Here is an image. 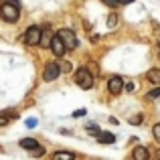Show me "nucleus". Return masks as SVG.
<instances>
[{
	"instance_id": "nucleus-1",
	"label": "nucleus",
	"mask_w": 160,
	"mask_h": 160,
	"mask_svg": "<svg viewBox=\"0 0 160 160\" xmlns=\"http://www.w3.org/2000/svg\"><path fill=\"white\" fill-rule=\"evenodd\" d=\"M0 16L6 22H16L18 16H20V4H12V2L0 4Z\"/></svg>"
},
{
	"instance_id": "nucleus-2",
	"label": "nucleus",
	"mask_w": 160,
	"mask_h": 160,
	"mask_svg": "<svg viewBox=\"0 0 160 160\" xmlns=\"http://www.w3.org/2000/svg\"><path fill=\"white\" fill-rule=\"evenodd\" d=\"M75 83H77L79 87H83V89H91V87H93V75H91L85 67H81V69L75 71Z\"/></svg>"
},
{
	"instance_id": "nucleus-3",
	"label": "nucleus",
	"mask_w": 160,
	"mask_h": 160,
	"mask_svg": "<svg viewBox=\"0 0 160 160\" xmlns=\"http://www.w3.org/2000/svg\"><path fill=\"white\" fill-rule=\"evenodd\" d=\"M41 37H43V31L39 27H28L22 35V41L28 45V47H35V45L41 43Z\"/></svg>"
},
{
	"instance_id": "nucleus-4",
	"label": "nucleus",
	"mask_w": 160,
	"mask_h": 160,
	"mask_svg": "<svg viewBox=\"0 0 160 160\" xmlns=\"http://www.w3.org/2000/svg\"><path fill=\"white\" fill-rule=\"evenodd\" d=\"M57 37L63 41L65 49H77L79 47V41H77V37H75V32L69 31V28H61V31L57 32Z\"/></svg>"
},
{
	"instance_id": "nucleus-5",
	"label": "nucleus",
	"mask_w": 160,
	"mask_h": 160,
	"mask_svg": "<svg viewBox=\"0 0 160 160\" xmlns=\"http://www.w3.org/2000/svg\"><path fill=\"white\" fill-rule=\"evenodd\" d=\"M59 75H61V67H59V63L49 61L47 65H45V69H43V79H45V81H55Z\"/></svg>"
},
{
	"instance_id": "nucleus-6",
	"label": "nucleus",
	"mask_w": 160,
	"mask_h": 160,
	"mask_svg": "<svg viewBox=\"0 0 160 160\" xmlns=\"http://www.w3.org/2000/svg\"><path fill=\"white\" fill-rule=\"evenodd\" d=\"M108 89H109L112 95H120L122 89H124V77H122V75H113L108 81Z\"/></svg>"
},
{
	"instance_id": "nucleus-7",
	"label": "nucleus",
	"mask_w": 160,
	"mask_h": 160,
	"mask_svg": "<svg viewBox=\"0 0 160 160\" xmlns=\"http://www.w3.org/2000/svg\"><path fill=\"white\" fill-rule=\"evenodd\" d=\"M51 49H53V55H55V57H63V55H65V51H67V49H65V45H63V41L59 39L57 35L53 37V43H51Z\"/></svg>"
},
{
	"instance_id": "nucleus-8",
	"label": "nucleus",
	"mask_w": 160,
	"mask_h": 160,
	"mask_svg": "<svg viewBox=\"0 0 160 160\" xmlns=\"http://www.w3.org/2000/svg\"><path fill=\"white\" fill-rule=\"evenodd\" d=\"M18 144H20V148H24V150H31V152H32V150H37V148H39V142H37L35 138H22V140H20Z\"/></svg>"
},
{
	"instance_id": "nucleus-9",
	"label": "nucleus",
	"mask_w": 160,
	"mask_h": 160,
	"mask_svg": "<svg viewBox=\"0 0 160 160\" xmlns=\"http://www.w3.org/2000/svg\"><path fill=\"white\" fill-rule=\"evenodd\" d=\"M134 160H150V152L144 146H136L134 148Z\"/></svg>"
},
{
	"instance_id": "nucleus-10",
	"label": "nucleus",
	"mask_w": 160,
	"mask_h": 160,
	"mask_svg": "<svg viewBox=\"0 0 160 160\" xmlns=\"http://www.w3.org/2000/svg\"><path fill=\"white\" fill-rule=\"evenodd\" d=\"M98 142H99V144H113V142H116V136L109 134V132H102L98 136Z\"/></svg>"
},
{
	"instance_id": "nucleus-11",
	"label": "nucleus",
	"mask_w": 160,
	"mask_h": 160,
	"mask_svg": "<svg viewBox=\"0 0 160 160\" xmlns=\"http://www.w3.org/2000/svg\"><path fill=\"white\" fill-rule=\"evenodd\" d=\"M146 77H148L150 83H156V85L160 87V69H150Z\"/></svg>"
},
{
	"instance_id": "nucleus-12",
	"label": "nucleus",
	"mask_w": 160,
	"mask_h": 160,
	"mask_svg": "<svg viewBox=\"0 0 160 160\" xmlns=\"http://www.w3.org/2000/svg\"><path fill=\"white\" fill-rule=\"evenodd\" d=\"M53 43V37H51V31H43V37H41V47H51Z\"/></svg>"
},
{
	"instance_id": "nucleus-13",
	"label": "nucleus",
	"mask_w": 160,
	"mask_h": 160,
	"mask_svg": "<svg viewBox=\"0 0 160 160\" xmlns=\"http://www.w3.org/2000/svg\"><path fill=\"white\" fill-rule=\"evenodd\" d=\"M75 156L71 152H55L53 154V160H73Z\"/></svg>"
},
{
	"instance_id": "nucleus-14",
	"label": "nucleus",
	"mask_w": 160,
	"mask_h": 160,
	"mask_svg": "<svg viewBox=\"0 0 160 160\" xmlns=\"http://www.w3.org/2000/svg\"><path fill=\"white\" fill-rule=\"evenodd\" d=\"M118 27V14H109L108 16V28H116Z\"/></svg>"
},
{
	"instance_id": "nucleus-15",
	"label": "nucleus",
	"mask_w": 160,
	"mask_h": 160,
	"mask_svg": "<svg viewBox=\"0 0 160 160\" xmlns=\"http://www.w3.org/2000/svg\"><path fill=\"white\" fill-rule=\"evenodd\" d=\"M87 134H91V136H95V138H98L99 134H102V130H99L98 126H93V124H91V126H87Z\"/></svg>"
},
{
	"instance_id": "nucleus-16",
	"label": "nucleus",
	"mask_w": 160,
	"mask_h": 160,
	"mask_svg": "<svg viewBox=\"0 0 160 160\" xmlns=\"http://www.w3.org/2000/svg\"><path fill=\"white\" fill-rule=\"evenodd\" d=\"M24 124H27V128H28V130H35V128H37V124H39V120H37V118H28Z\"/></svg>"
},
{
	"instance_id": "nucleus-17",
	"label": "nucleus",
	"mask_w": 160,
	"mask_h": 160,
	"mask_svg": "<svg viewBox=\"0 0 160 160\" xmlns=\"http://www.w3.org/2000/svg\"><path fill=\"white\" fill-rule=\"evenodd\" d=\"M152 134H154V140L160 142V124H156V126L152 128Z\"/></svg>"
},
{
	"instance_id": "nucleus-18",
	"label": "nucleus",
	"mask_w": 160,
	"mask_h": 160,
	"mask_svg": "<svg viewBox=\"0 0 160 160\" xmlns=\"http://www.w3.org/2000/svg\"><path fill=\"white\" fill-rule=\"evenodd\" d=\"M148 98H150V99L160 98V87H156V89H152V91H148Z\"/></svg>"
},
{
	"instance_id": "nucleus-19",
	"label": "nucleus",
	"mask_w": 160,
	"mask_h": 160,
	"mask_svg": "<svg viewBox=\"0 0 160 160\" xmlns=\"http://www.w3.org/2000/svg\"><path fill=\"white\" fill-rule=\"evenodd\" d=\"M43 154H45V148H43V146H39L37 150H32V156H35V158H41Z\"/></svg>"
},
{
	"instance_id": "nucleus-20",
	"label": "nucleus",
	"mask_w": 160,
	"mask_h": 160,
	"mask_svg": "<svg viewBox=\"0 0 160 160\" xmlns=\"http://www.w3.org/2000/svg\"><path fill=\"white\" fill-rule=\"evenodd\" d=\"M142 122V113H138V116H134V118H130V124H134V126H138Z\"/></svg>"
},
{
	"instance_id": "nucleus-21",
	"label": "nucleus",
	"mask_w": 160,
	"mask_h": 160,
	"mask_svg": "<svg viewBox=\"0 0 160 160\" xmlns=\"http://www.w3.org/2000/svg\"><path fill=\"white\" fill-rule=\"evenodd\" d=\"M85 113H87L85 108H83V109H75V112H73V118H81V116H85Z\"/></svg>"
},
{
	"instance_id": "nucleus-22",
	"label": "nucleus",
	"mask_w": 160,
	"mask_h": 160,
	"mask_svg": "<svg viewBox=\"0 0 160 160\" xmlns=\"http://www.w3.org/2000/svg\"><path fill=\"white\" fill-rule=\"evenodd\" d=\"M71 69H73V65H71V63H69V61H67V63H65V65H63V67H61V71H65V73H69V71H71Z\"/></svg>"
},
{
	"instance_id": "nucleus-23",
	"label": "nucleus",
	"mask_w": 160,
	"mask_h": 160,
	"mask_svg": "<svg viewBox=\"0 0 160 160\" xmlns=\"http://www.w3.org/2000/svg\"><path fill=\"white\" fill-rule=\"evenodd\" d=\"M103 4H108V6H118L120 0H103Z\"/></svg>"
},
{
	"instance_id": "nucleus-24",
	"label": "nucleus",
	"mask_w": 160,
	"mask_h": 160,
	"mask_svg": "<svg viewBox=\"0 0 160 160\" xmlns=\"http://www.w3.org/2000/svg\"><path fill=\"white\" fill-rule=\"evenodd\" d=\"M124 89H126V91H128V93H132V91H134V89H136V85H134V83H128V85H126V87H124Z\"/></svg>"
},
{
	"instance_id": "nucleus-25",
	"label": "nucleus",
	"mask_w": 160,
	"mask_h": 160,
	"mask_svg": "<svg viewBox=\"0 0 160 160\" xmlns=\"http://www.w3.org/2000/svg\"><path fill=\"white\" fill-rule=\"evenodd\" d=\"M8 124V118L6 116H0V128H2V126H6Z\"/></svg>"
},
{
	"instance_id": "nucleus-26",
	"label": "nucleus",
	"mask_w": 160,
	"mask_h": 160,
	"mask_svg": "<svg viewBox=\"0 0 160 160\" xmlns=\"http://www.w3.org/2000/svg\"><path fill=\"white\" fill-rule=\"evenodd\" d=\"M134 0H120V4H132Z\"/></svg>"
},
{
	"instance_id": "nucleus-27",
	"label": "nucleus",
	"mask_w": 160,
	"mask_h": 160,
	"mask_svg": "<svg viewBox=\"0 0 160 160\" xmlns=\"http://www.w3.org/2000/svg\"><path fill=\"white\" fill-rule=\"evenodd\" d=\"M4 2H12V4H18V2H16V0H4Z\"/></svg>"
},
{
	"instance_id": "nucleus-28",
	"label": "nucleus",
	"mask_w": 160,
	"mask_h": 160,
	"mask_svg": "<svg viewBox=\"0 0 160 160\" xmlns=\"http://www.w3.org/2000/svg\"><path fill=\"white\" fill-rule=\"evenodd\" d=\"M156 158H158V160H160V150H158V152H156Z\"/></svg>"
}]
</instances>
